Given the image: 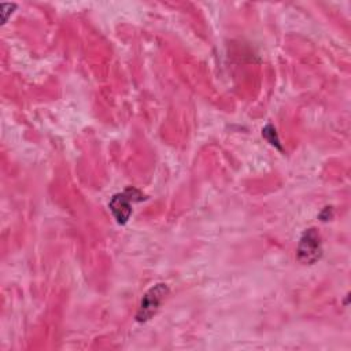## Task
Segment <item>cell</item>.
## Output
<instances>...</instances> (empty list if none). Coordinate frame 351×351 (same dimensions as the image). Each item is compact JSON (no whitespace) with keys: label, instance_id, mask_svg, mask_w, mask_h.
Returning <instances> with one entry per match:
<instances>
[{"label":"cell","instance_id":"obj_4","mask_svg":"<svg viewBox=\"0 0 351 351\" xmlns=\"http://www.w3.org/2000/svg\"><path fill=\"white\" fill-rule=\"evenodd\" d=\"M262 132H263V136H265L273 145H277V147L280 148L278 138H277V134H276V129H274L271 125H267Z\"/></svg>","mask_w":351,"mask_h":351},{"label":"cell","instance_id":"obj_3","mask_svg":"<svg viewBox=\"0 0 351 351\" xmlns=\"http://www.w3.org/2000/svg\"><path fill=\"white\" fill-rule=\"evenodd\" d=\"M169 292L166 284H156L155 287H152L144 296L138 308V313L136 315L137 321L144 322L148 321L159 308L165 295Z\"/></svg>","mask_w":351,"mask_h":351},{"label":"cell","instance_id":"obj_2","mask_svg":"<svg viewBox=\"0 0 351 351\" xmlns=\"http://www.w3.org/2000/svg\"><path fill=\"white\" fill-rule=\"evenodd\" d=\"M321 255L322 245L319 233L314 228H310L300 237L298 245V259L304 265H313L321 258Z\"/></svg>","mask_w":351,"mask_h":351},{"label":"cell","instance_id":"obj_1","mask_svg":"<svg viewBox=\"0 0 351 351\" xmlns=\"http://www.w3.org/2000/svg\"><path fill=\"white\" fill-rule=\"evenodd\" d=\"M144 196L140 191L136 188H128L122 193H117L112 196L108 207L115 217L117 222L123 225L128 222L130 214H132V203L143 200Z\"/></svg>","mask_w":351,"mask_h":351}]
</instances>
